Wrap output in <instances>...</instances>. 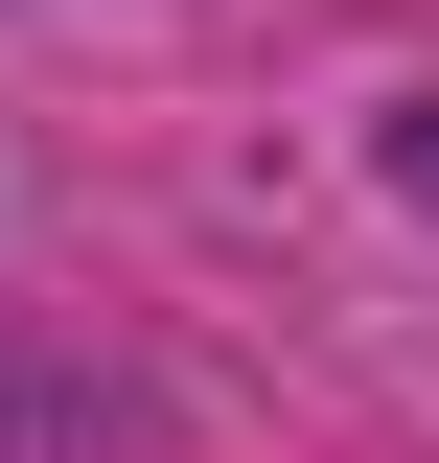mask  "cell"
<instances>
[{
  "mask_svg": "<svg viewBox=\"0 0 439 463\" xmlns=\"http://www.w3.org/2000/svg\"><path fill=\"white\" fill-rule=\"evenodd\" d=\"M393 163H416V209H439V116H416V139H393Z\"/></svg>",
  "mask_w": 439,
  "mask_h": 463,
  "instance_id": "6da1fadb",
  "label": "cell"
}]
</instances>
